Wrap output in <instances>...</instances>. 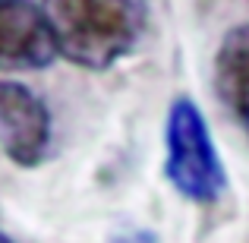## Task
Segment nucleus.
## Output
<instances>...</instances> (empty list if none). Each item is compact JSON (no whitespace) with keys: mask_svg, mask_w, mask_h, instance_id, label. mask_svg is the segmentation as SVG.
Instances as JSON below:
<instances>
[{"mask_svg":"<svg viewBox=\"0 0 249 243\" xmlns=\"http://www.w3.org/2000/svg\"><path fill=\"white\" fill-rule=\"evenodd\" d=\"M164 177L196 206H214L227 193V170L205 114L189 95L170 101L164 120Z\"/></svg>","mask_w":249,"mask_h":243,"instance_id":"obj_2","label":"nucleus"},{"mask_svg":"<svg viewBox=\"0 0 249 243\" xmlns=\"http://www.w3.org/2000/svg\"><path fill=\"white\" fill-rule=\"evenodd\" d=\"M214 89L240 130L249 136V22L233 25L214 54Z\"/></svg>","mask_w":249,"mask_h":243,"instance_id":"obj_5","label":"nucleus"},{"mask_svg":"<svg viewBox=\"0 0 249 243\" xmlns=\"http://www.w3.org/2000/svg\"><path fill=\"white\" fill-rule=\"evenodd\" d=\"M54 120L35 89L0 79V152L19 168H38L51 155Z\"/></svg>","mask_w":249,"mask_h":243,"instance_id":"obj_3","label":"nucleus"},{"mask_svg":"<svg viewBox=\"0 0 249 243\" xmlns=\"http://www.w3.org/2000/svg\"><path fill=\"white\" fill-rule=\"evenodd\" d=\"M57 57V41L35 0H0V73L44 70Z\"/></svg>","mask_w":249,"mask_h":243,"instance_id":"obj_4","label":"nucleus"},{"mask_svg":"<svg viewBox=\"0 0 249 243\" xmlns=\"http://www.w3.org/2000/svg\"><path fill=\"white\" fill-rule=\"evenodd\" d=\"M57 54L82 70H110L129 57L148 22L145 0H41Z\"/></svg>","mask_w":249,"mask_h":243,"instance_id":"obj_1","label":"nucleus"},{"mask_svg":"<svg viewBox=\"0 0 249 243\" xmlns=\"http://www.w3.org/2000/svg\"><path fill=\"white\" fill-rule=\"evenodd\" d=\"M0 243H13V240H10V237H6V234H3V231H0Z\"/></svg>","mask_w":249,"mask_h":243,"instance_id":"obj_6","label":"nucleus"}]
</instances>
